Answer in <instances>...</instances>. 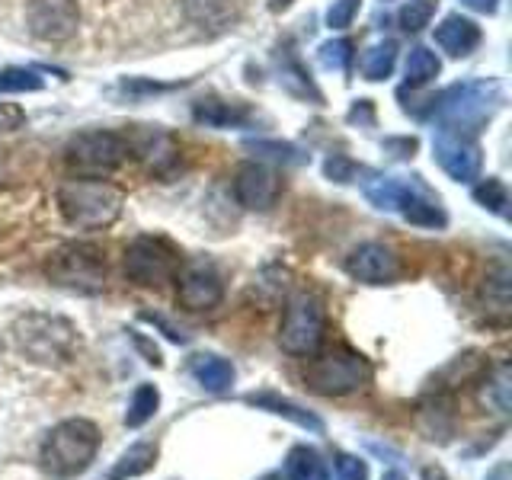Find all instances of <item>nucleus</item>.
Wrapping results in <instances>:
<instances>
[{
  "label": "nucleus",
  "mask_w": 512,
  "mask_h": 480,
  "mask_svg": "<svg viewBox=\"0 0 512 480\" xmlns=\"http://www.w3.org/2000/svg\"><path fill=\"white\" fill-rule=\"evenodd\" d=\"M100 429L90 420H61L58 426L48 429V436L42 439L39 448V461L42 471L52 474L55 480H74L84 471H90V464L96 461V452H100Z\"/></svg>",
  "instance_id": "f257e3e1"
},
{
  "label": "nucleus",
  "mask_w": 512,
  "mask_h": 480,
  "mask_svg": "<svg viewBox=\"0 0 512 480\" xmlns=\"http://www.w3.org/2000/svg\"><path fill=\"white\" fill-rule=\"evenodd\" d=\"M503 106V87L496 80H468V84H455L432 100V119H436L448 132H477L484 128L496 109Z\"/></svg>",
  "instance_id": "f03ea898"
},
{
  "label": "nucleus",
  "mask_w": 512,
  "mask_h": 480,
  "mask_svg": "<svg viewBox=\"0 0 512 480\" xmlns=\"http://www.w3.org/2000/svg\"><path fill=\"white\" fill-rule=\"evenodd\" d=\"M125 196L103 180H68L58 186V208L64 221L80 231H103L122 215Z\"/></svg>",
  "instance_id": "7ed1b4c3"
},
{
  "label": "nucleus",
  "mask_w": 512,
  "mask_h": 480,
  "mask_svg": "<svg viewBox=\"0 0 512 480\" xmlns=\"http://www.w3.org/2000/svg\"><path fill=\"white\" fill-rule=\"evenodd\" d=\"M375 378V368L362 352L349 346H333L327 352H314V359L304 368V388L320 397H346L368 388Z\"/></svg>",
  "instance_id": "20e7f679"
},
{
  "label": "nucleus",
  "mask_w": 512,
  "mask_h": 480,
  "mask_svg": "<svg viewBox=\"0 0 512 480\" xmlns=\"http://www.w3.org/2000/svg\"><path fill=\"white\" fill-rule=\"evenodd\" d=\"M13 336H16V346H20L26 356L39 365L71 362L77 346H80L77 327L71 324V320H64L58 314H39V311H32V314L16 320Z\"/></svg>",
  "instance_id": "39448f33"
},
{
  "label": "nucleus",
  "mask_w": 512,
  "mask_h": 480,
  "mask_svg": "<svg viewBox=\"0 0 512 480\" xmlns=\"http://www.w3.org/2000/svg\"><path fill=\"white\" fill-rule=\"evenodd\" d=\"M365 196L375 208L400 212L410 224L420 228H445V212L439 199L420 180H394V176H375L365 183Z\"/></svg>",
  "instance_id": "423d86ee"
},
{
  "label": "nucleus",
  "mask_w": 512,
  "mask_h": 480,
  "mask_svg": "<svg viewBox=\"0 0 512 480\" xmlns=\"http://www.w3.org/2000/svg\"><path fill=\"white\" fill-rule=\"evenodd\" d=\"M128 157V144L116 132H80L68 141L64 148V164L71 173H77L80 180H103V176L116 173Z\"/></svg>",
  "instance_id": "0eeeda50"
},
{
  "label": "nucleus",
  "mask_w": 512,
  "mask_h": 480,
  "mask_svg": "<svg viewBox=\"0 0 512 480\" xmlns=\"http://www.w3.org/2000/svg\"><path fill=\"white\" fill-rule=\"evenodd\" d=\"M324 336H327V314L320 298L311 292H298L288 298L282 327H279V346L288 356H298V359L314 356V352H320V346H324Z\"/></svg>",
  "instance_id": "6e6552de"
},
{
  "label": "nucleus",
  "mask_w": 512,
  "mask_h": 480,
  "mask_svg": "<svg viewBox=\"0 0 512 480\" xmlns=\"http://www.w3.org/2000/svg\"><path fill=\"white\" fill-rule=\"evenodd\" d=\"M48 279L80 295H96L106 285V256L93 244H64L45 263Z\"/></svg>",
  "instance_id": "1a4fd4ad"
},
{
  "label": "nucleus",
  "mask_w": 512,
  "mask_h": 480,
  "mask_svg": "<svg viewBox=\"0 0 512 480\" xmlns=\"http://www.w3.org/2000/svg\"><path fill=\"white\" fill-rule=\"evenodd\" d=\"M180 253L164 237H135L125 250V276L135 285L160 288L176 279Z\"/></svg>",
  "instance_id": "9d476101"
},
{
  "label": "nucleus",
  "mask_w": 512,
  "mask_h": 480,
  "mask_svg": "<svg viewBox=\"0 0 512 480\" xmlns=\"http://www.w3.org/2000/svg\"><path fill=\"white\" fill-rule=\"evenodd\" d=\"M176 298L186 311H212L224 298V276L215 260L196 256L176 269Z\"/></svg>",
  "instance_id": "9b49d317"
},
{
  "label": "nucleus",
  "mask_w": 512,
  "mask_h": 480,
  "mask_svg": "<svg viewBox=\"0 0 512 480\" xmlns=\"http://www.w3.org/2000/svg\"><path fill=\"white\" fill-rule=\"evenodd\" d=\"M346 272L356 282L362 285H391L400 279V256L388 247V244H378V240H368V244L352 247L346 256Z\"/></svg>",
  "instance_id": "f8f14e48"
},
{
  "label": "nucleus",
  "mask_w": 512,
  "mask_h": 480,
  "mask_svg": "<svg viewBox=\"0 0 512 480\" xmlns=\"http://www.w3.org/2000/svg\"><path fill=\"white\" fill-rule=\"evenodd\" d=\"M29 32L42 42H64L77 32L80 13L74 0H32L26 7Z\"/></svg>",
  "instance_id": "ddd939ff"
},
{
  "label": "nucleus",
  "mask_w": 512,
  "mask_h": 480,
  "mask_svg": "<svg viewBox=\"0 0 512 480\" xmlns=\"http://www.w3.org/2000/svg\"><path fill=\"white\" fill-rule=\"evenodd\" d=\"M432 151H436V160L439 167L452 176L458 183H471L480 176V164H484V157H480V144L468 135L461 132H439L436 141H432Z\"/></svg>",
  "instance_id": "4468645a"
},
{
  "label": "nucleus",
  "mask_w": 512,
  "mask_h": 480,
  "mask_svg": "<svg viewBox=\"0 0 512 480\" xmlns=\"http://www.w3.org/2000/svg\"><path fill=\"white\" fill-rule=\"evenodd\" d=\"M234 196L250 212H269L282 196V180L276 170H269L263 164H244L237 170Z\"/></svg>",
  "instance_id": "2eb2a0df"
},
{
  "label": "nucleus",
  "mask_w": 512,
  "mask_h": 480,
  "mask_svg": "<svg viewBox=\"0 0 512 480\" xmlns=\"http://www.w3.org/2000/svg\"><path fill=\"white\" fill-rule=\"evenodd\" d=\"M244 404H250L256 410H266L272 416H282V420L295 423L298 429H308L314 436H324V429H327L317 413L304 410L301 404H295V400H288L276 391H250V394H244Z\"/></svg>",
  "instance_id": "dca6fc26"
},
{
  "label": "nucleus",
  "mask_w": 512,
  "mask_h": 480,
  "mask_svg": "<svg viewBox=\"0 0 512 480\" xmlns=\"http://www.w3.org/2000/svg\"><path fill=\"white\" fill-rule=\"evenodd\" d=\"M436 45L452 58L471 55L474 48L480 45V26L474 20H468V16H461V13L445 16L442 26H436Z\"/></svg>",
  "instance_id": "f3484780"
},
{
  "label": "nucleus",
  "mask_w": 512,
  "mask_h": 480,
  "mask_svg": "<svg viewBox=\"0 0 512 480\" xmlns=\"http://www.w3.org/2000/svg\"><path fill=\"white\" fill-rule=\"evenodd\" d=\"M196 122L208 128H240L253 119V112L244 103H228V100H199L192 109Z\"/></svg>",
  "instance_id": "a211bd4d"
},
{
  "label": "nucleus",
  "mask_w": 512,
  "mask_h": 480,
  "mask_svg": "<svg viewBox=\"0 0 512 480\" xmlns=\"http://www.w3.org/2000/svg\"><path fill=\"white\" fill-rule=\"evenodd\" d=\"M189 375L196 378L208 394H224V391H231V384H234V365L208 352V356H196L189 362Z\"/></svg>",
  "instance_id": "6ab92c4d"
},
{
  "label": "nucleus",
  "mask_w": 512,
  "mask_h": 480,
  "mask_svg": "<svg viewBox=\"0 0 512 480\" xmlns=\"http://www.w3.org/2000/svg\"><path fill=\"white\" fill-rule=\"evenodd\" d=\"M154 464H157V445L135 442L132 448H125L116 464H112V471L106 474V480H132V477L148 474Z\"/></svg>",
  "instance_id": "aec40b11"
},
{
  "label": "nucleus",
  "mask_w": 512,
  "mask_h": 480,
  "mask_svg": "<svg viewBox=\"0 0 512 480\" xmlns=\"http://www.w3.org/2000/svg\"><path fill=\"white\" fill-rule=\"evenodd\" d=\"M160 407V391L154 384H138L132 400H128V410H125V426L128 429H141L154 420V413Z\"/></svg>",
  "instance_id": "412c9836"
},
{
  "label": "nucleus",
  "mask_w": 512,
  "mask_h": 480,
  "mask_svg": "<svg viewBox=\"0 0 512 480\" xmlns=\"http://www.w3.org/2000/svg\"><path fill=\"white\" fill-rule=\"evenodd\" d=\"M394 64H397V42L384 39V42H375L365 52L362 74H365V80H384V77H391Z\"/></svg>",
  "instance_id": "4be33fe9"
},
{
  "label": "nucleus",
  "mask_w": 512,
  "mask_h": 480,
  "mask_svg": "<svg viewBox=\"0 0 512 480\" xmlns=\"http://www.w3.org/2000/svg\"><path fill=\"white\" fill-rule=\"evenodd\" d=\"M320 471L324 464L311 445H292V452L285 455V480H314Z\"/></svg>",
  "instance_id": "5701e85b"
},
{
  "label": "nucleus",
  "mask_w": 512,
  "mask_h": 480,
  "mask_svg": "<svg viewBox=\"0 0 512 480\" xmlns=\"http://www.w3.org/2000/svg\"><path fill=\"white\" fill-rule=\"evenodd\" d=\"M442 71V64H439V58L429 52V48H423V45H416L413 52H410V58H407V84L410 87H426L432 77H436Z\"/></svg>",
  "instance_id": "b1692460"
},
{
  "label": "nucleus",
  "mask_w": 512,
  "mask_h": 480,
  "mask_svg": "<svg viewBox=\"0 0 512 480\" xmlns=\"http://www.w3.org/2000/svg\"><path fill=\"white\" fill-rule=\"evenodd\" d=\"M42 74L36 68H4L0 71V93H32L42 90Z\"/></svg>",
  "instance_id": "393cba45"
},
{
  "label": "nucleus",
  "mask_w": 512,
  "mask_h": 480,
  "mask_svg": "<svg viewBox=\"0 0 512 480\" xmlns=\"http://www.w3.org/2000/svg\"><path fill=\"white\" fill-rule=\"evenodd\" d=\"M436 7H439V0H407V4L400 7V26L407 32L426 29L432 16H436Z\"/></svg>",
  "instance_id": "a878e982"
},
{
  "label": "nucleus",
  "mask_w": 512,
  "mask_h": 480,
  "mask_svg": "<svg viewBox=\"0 0 512 480\" xmlns=\"http://www.w3.org/2000/svg\"><path fill=\"white\" fill-rule=\"evenodd\" d=\"M484 298H487L490 311H500L506 317V311H509V269L506 266H496L493 276H487Z\"/></svg>",
  "instance_id": "bb28decb"
},
{
  "label": "nucleus",
  "mask_w": 512,
  "mask_h": 480,
  "mask_svg": "<svg viewBox=\"0 0 512 480\" xmlns=\"http://www.w3.org/2000/svg\"><path fill=\"white\" fill-rule=\"evenodd\" d=\"M474 199H477V205L490 208L493 215H506L509 192H506L503 180H496V176H490V180H484V183L474 189Z\"/></svg>",
  "instance_id": "cd10ccee"
},
{
  "label": "nucleus",
  "mask_w": 512,
  "mask_h": 480,
  "mask_svg": "<svg viewBox=\"0 0 512 480\" xmlns=\"http://www.w3.org/2000/svg\"><path fill=\"white\" fill-rule=\"evenodd\" d=\"M320 64H324L327 71H346V64L352 58V45L346 39H333V42H324L317 52Z\"/></svg>",
  "instance_id": "c85d7f7f"
},
{
  "label": "nucleus",
  "mask_w": 512,
  "mask_h": 480,
  "mask_svg": "<svg viewBox=\"0 0 512 480\" xmlns=\"http://www.w3.org/2000/svg\"><path fill=\"white\" fill-rule=\"evenodd\" d=\"M333 477L336 480H368V461H362L356 455H336Z\"/></svg>",
  "instance_id": "c756f323"
},
{
  "label": "nucleus",
  "mask_w": 512,
  "mask_h": 480,
  "mask_svg": "<svg viewBox=\"0 0 512 480\" xmlns=\"http://www.w3.org/2000/svg\"><path fill=\"white\" fill-rule=\"evenodd\" d=\"M362 7V0H333V7L327 10V23L330 29H346L356 20V13Z\"/></svg>",
  "instance_id": "7c9ffc66"
},
{
  "label": "nucleus",
  "mask_w": 512,
  "mask_h": 480,
  "mask_svg": "<svg viewBox=\"0 0 512 480\" xmlns=\"http://www.w3.org/2000/svg\"><path fill=\"white\" fill-rule=\"evenodd\" d=\"M253 151H269V157H276V160H285V164H301V154L292 148V144H279V141H253L250 144Z\"/></svg>",
  "instance_id": "2f4dec72"
},
{
  "label": "nucleus",
  "mask_w": 512,
  "mask_h": 480,
  "mask_svg": "<svg viewBox=\"0 0 512 480\" xmlns=\"http://www.w3.org/2000/svg\"><path fill=\"white\" fill-rule=\"evenodd\" d=\"M352 173H356V167H352L346 157H330V160H327V176H333V180L349 183V180H352Z\"/></svg>",
  "instance_id": "473e14b6"
},
{
  "label": "nucleus",
  "mask_w": 512,
  "mask_h": 480,
  "mask_svg": "<svg viewBox=\"0 0 512 480\" xmlns=\"http://www.w3.org/2000/svg\"><path fill=\"white\" fill-rule=\"evenodd\" d=\"M461 4L477 10V13H493L496 7H500V0H461Z\"/></svg>",
  "instance_id": "72a5a7b5"
},
{
  "label": "nucleus",
  "mask_w": 512,
  "mask_h": 480,
  "mask_svg": "<svg viewBox=\"0 0 512 480\" xmlns=\"http://www.w3.org/2000/svg\"><path fill=\"white\" fill-rule=\"evenodd\" d=\"M484 480H512V471H509V461H500V464H493V468L487 471Z\"/></svg>",
  "instance_id": "f704fd0d"
},
{
  "label": "nucleus",
  "mask_w": 512,
  "mask_h": 480,
  "mask_svg": "<svg viewBox=\"0 0 512 480\" xmlns=\"http://www.w3.org/2000/svg\"><path fill=\"white\" fill-rule=\"evenodd\" d=\"M423 480H448V474L439 468V464H426V468H423Z\"/></svg>",
  "instance_id": "c9c22d12"
},
{
  "label": "nucleus",
  "mask_w": 512,
  "mask_h": 480,
  "mask_svg": "<svg viewBox=\"0 0 512 480\" xmlns=\"http://www.w3.org/2000/svg\"><path fill=\"white\" fill-rule=\"evenodd\" d=\"M381 480H407V474H404V471H384Z\"/></svg>",
  "instance_id": "e433bc0d"
},
{
  "label": "nucleus",
  "mask_w": 512,
  "mask_h": 480,
  "mask_svg": "<svg viewBox=\"0 0 512 480\" xmlns=\"http://www.w3.org/2000/svg\"><path fill=\"white\" fill-rule=\"evenodd\" d=\"M260 480H285V477H282L279 471H269V474H263Z\"/></svg>",
  "instance_id": "4c0bfd02"
},
{
  "label": "nucleus",
  "mask_w": 512,
  "mask_h": 480,
  "mask_svg": "<svg viewBox=\"0 0 512 480\" xmlns=\"http://www.w3.org/2000/svg\"><path fill=\"white\" fill-rule=\"evenodd\" d=\"M314 480H330V477H327V474H324V471H320V474H317V477H314Z\"/></svg>",
  "instance_id": "58836bf2"
}]
</instances>
